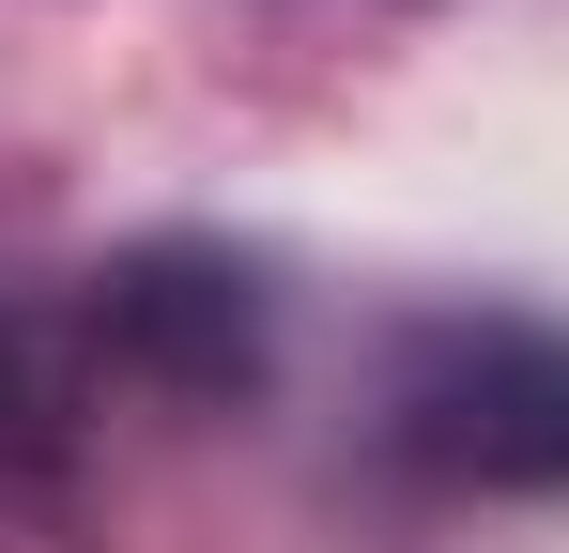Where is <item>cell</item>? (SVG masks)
I'll return each instance as SVG.
<instances>
[{
  "label": "cell",
  "instance_id": "1",
  "mask_svg": "<svg viewBox=\"0 0 569 553\" xmlns=\"http://www.w3.org/2000/svg\"><path fill=\"white\" fill-rule=\"evenodd\" d=\"M416 431L477 476H555L569 461V354L523 323H431L416 339Z\"/></svg>",
  "mask_w": 569,
  "mask_h": 553
},
{
  "label": "cell",
  "instance_id": "2",
  "mask_svg": "<svg viewBox=\"0 0 569 553\" xmlns=\"http://www.w3.org/2000/svg\"><path fill=\"white\" fill-rule=\"evenodd\" d=\"M108 308H123V339H139V354H170L186 384H231V369H247V276L200 262V247L123 262V292H108Z\"/></svg>",
  "mask_w": 569,
  "mask_h": 553
}]
</instances>
